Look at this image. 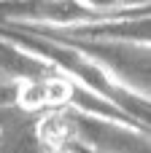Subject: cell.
Wrapping results in <instances>:
<instances>
[{"label": "cell", "mask_w": 151, "mask_h": 153, "mask_svg": "<svg viewBox=\"0 0 151 153\" xmlns=\"http://www.w3.org/2000/svg\"><path fill=\"white\" fill-rule=\"evenodd\" d=\"M0 38L8 40V43H14V46H19L27 54L38 56L41 62H46L65 81L81 86V89H86L92 94H97L100 100H105L108 105H113L119 113H124L135 126L149 129V97L135 94L127 86H122L119 81H113L100 65H95L81 51H76V48H70L65 43L41 38V35H35L30 30H22V27L0 30Z\"/></svg>", "instance_id": "1"}, {"label": "cell", "mask_w": 151, "mask_h": 153, "mask_svg": "<svg viewBox=\"0 0 151 153\" xmlns=\"http://www.w3.org/2000/svg\"><path fill=\"white\" fill-rule=\"evenodd\" d=\"M68 140L81 143L89 153H149V132L113 118H100L78 110H62Z\"/></svg>", "instance_id": "2"}, {"label": "cell", "mask_w": 151, "mask_h": 153, "mask_svg": "<svg viewBox=\"0 0 151 153\" xmlns=\"http://www.w3.org/2000/svg\"><path fill=\"white\" fill-rule=\"evenodd\" d=\"M70 94H73V83L65 81L62 75H57V73L38 75V78L19 81L14 108H19L27 116L51 110V108H65V105H70Z\"/></svg>", "instance_id": "3"}, {"label": "cell", "mask_w": 151, "mask_h": 153, "mask_svg": "<svg viewBox=\"0 0 151 153\" xmlns=\"http://www.w3.org/2000/svg\"><path fill=\"white\" fill-rule=\"evenodd\" d=\"M0 153H43L32 118L19 108L0 110Z\"/></svg>", "instance_id": "4"}, {"label": "cell", "mask_w": 151, "mask_h": 153, "mask_svg": "<svg viewBox=\"0 0 151 153\" xmlns=\"http://www.w3.org/2000/svg\"><path fill=\"white\" fill-rule=\"evenodd\" d=\"M76 3L97 19H113L127 5V0H76Z\"/></svg>", "instance_id": "5"}, {"label": "cell", "mask_w": 151, "mask_h": 153, "mask_svg": "<svg viewBox=\"0 0 151 153\" xmlns=\"http://www.w3.org/2000/svg\"><path fill=\"white\" fill-rule=\"evenodd\" d=\"M16 86H19L16 81L0 75V110L14 108V102H16Z\"/></svg>", "instance_id": "6"}, {"label": "cell", "mask_w": 151, "mask_h": 153, "mask_svg": "<svg viewBox=\"0 0 151 153\" xmlns=\"http://www.w3.org/2000/svg\"><path fill=\"white\" fill-rule=\"evenodd\" d=\"M51 153H65V151H51Z\"/></svg>", "instance_id": "7"}]
</instances>
